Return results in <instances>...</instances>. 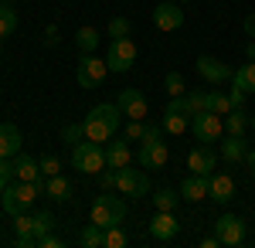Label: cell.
<instances>
[{"label":"cell","instance_id":"cell-1","mask_svg":"<svg viewBox=\"0 0 255 248\" xmlns=\"http://www.w3.org/2000/svg\"><path fill=\"white\" fill-rule=\"evenodd\" d=\"M41 194H44V180H17L14 177L0 194V208H3V214L14 218V214H24V211L34 208Z\"/></svg>","mask_w":255,"mask_h":248},{"label":"cell","instance_id":"cell-2","mask_svg":"<svg viewBox=\"0 0 255 248\" xmlns=\"http://www.w3.org/2000/svg\"><path fill=\"white\" fill-rule=\"evenodd\" d=\"M119 106L116 102H99V106H92L89 109V116H85V139H92V143H109L113 136H116L119 129Z\"/></svg>","mask_w":255,"mask_h":248},{"label":"cell","instance_id":"cell-3","mask_svg":"<svg viewBox=\"0 0 255 248\" xmlns=\"http://www.w3.org/2000/svg\"><path fill=\"white\" fill-rule=\"evenodd\" d=\"M160 133H163V126L146 123L143 139H139V150H136V160H139L143 170H163L167 160H170V150H167V143L160 139Z\"/></svg>","mask_w":255,"mask_h":248},{"label":"cell","instance_id":"cell-4","mask_svg":"<svg viewBox=\"0 0 255 248\" xmlns=\"http://www.w3.org/2000/svg\"><path fill=\"white\" fill-rule=\"evenodd\" d=\"M123 218H126V204L119 201L116 191H102L92 201V225L113 228V225H123Z\"/></svg>","mask_w":255,"mask_h":248},{"label":"cell","instance_id":"cell-5","mask_svg":"<svg viewBox=\"0 0 255 248\" xmlns=\"http://www.w3.org/2000/svg\"><path fill=\"white\" fill-rule=\"evenodd\" d=\"M72 167L79 173L99 177V170H106V150H102V143H92V139L75 143L72 146Z\"/></svg>","mask_w":255,"mask_h":248},{"label":"cell","instance_id":"cell-6","mask_svg":"<svg viewBox=\"0 0 255 248\" xmlns=\"http://www.w3.org/2000/svg\"><path fill=\"white\" fill-rule=\"evenodd\" d=\"M191 133L197 136V143H218L221 133H225V116L211 113V109H204V113H194L191 116Z\"/></svg>","mask_w":255,"mask_h":248},{"label":"cell","instance_id":"cell-7","mask_svg":"<svg viewBox=\"0 0 255 248\" xmlns=\"http://www.w3.org/2000/svg\"><path fill=\"white\" fill-rule=\"evenodd\" d=\"M163 133L180 136L184 129H191V109H187V96H170L167 109H163Z\"/></svg>","mask_w":255,"mask_h":248},{"label":"cell","instance_id":"cell-8","mask_svg":"<svg viewBox=\"0 0 255 248\" xmlns=\"http://www.w3.org/2000/svg\"><path fill=\"white\" fill-rule=\"evenodd\" d=\"M106 65H109V72L113 75H123V72H129L133 65H136V44L129 38H116L109 41V51H106Z\"/></svg>","mask_w":255,"mask_h":248},{"label":"cell","instance_id":"cell-9","mask_svg":"<svg viewBox=\"0 0 255 248\" xmlns=\"http://www.w3.org/2000/svg\"><path fill=\"white\" fill-rule=\"evenodd\" d=\"M116 191L126 194V197H146V191H150V177H146V170L143 167H119L116 170Z\"/></svg>","mask_w":255,"mask_h":248},{"label":"cell","instance_id":"cell-10","mask_svg":"<svg viewBox=\"0 0 255 248\" xmlns=\"http://www.w3.org/2000/svg\"><path fill=\"white\" fill-rule=\"evenodd\" d=\"M106 75H109V65H106V58H96V51L79 58L75 78H79L82 89H99V85L106 82Z\"/></svg>","mask_w":255,"mask_h":248},{"label":"cell","instance_id":"cell-11","mask_svg":"<svg viewBox=\"0 0 255 248\" xmlns=\"http://www.w3.org/2000/svg\"><path fill=\"white\" fill-rule=\"evenodd\" d=\"M215 235L221 245L235 248V245H245V238H249V228H245V221L238 218V214H221L215 221Z\"/></svg>","mask_w":255,"mask_h":248},{"label":"cell","instance_id":"cell-12","mask_svg":"<svg viewBox=\"0 0 255 248\" xmlns=\"http://www.w3.org/2000/svg\"><path fill=\"white\" fill-rule=\"evenodd\" d=\"M119 113L126 116V119H146V113H150V106H146V96L139 92V89H123L116 99Z\"/></svg>","mask_w":255,"mask_h":248},{"label":"cell","instance_id":"cell-13","mask_svg":"<svg viewBox=\"0 0 255 248\" xmlns=\"http://www.w3.org/2000/svg\"><path fill=\"white\" fill-rule=\"evenodd\" d=\"M215 163H218V153L211 150L208 143H197L194 150L187 153V167H191V173L211 177V173H215Z\"/></svg>","mask_w":255,"mask_h":248},{"label":"cell","instance_id":"cell-14","mask_svg":"<svg viewBox=\"0 0 255 248\" xmlns=\"http://www.w3.org/2000/svg\"><path fill=\"white\" fill-rule=\"evenodd\" d=\"M197 72H201V78H208L211 85L232 82V75H235V68H228L225 61H218V58H211V55H201V58H197Z\"/></svg>","mask_w":255,"mask_h":248},{"label":"cell","instance_id":"cell-15","mask_svg":"<svg viewBox=\"0 0 255 248\" xmlns=\"http://www.w3.org/2000/svg\"><path fill=\"white\" fill-rule=\"evenodd\" d=\"M177 231H180V221L174 218V211H157V214L150 218V235H153L157 242H174Z\"/></svg>","mask_w":255,"mask_h":248},{"label":"cell","instance_id":"cell-16","mask_svg":"<svg viewBox=\"0 0 255 248\" xmlns=\"http://www.w3.org/2000/svg\"><path fill=\"white\" fill-rule=\"evenodd\" d=\"M14 245L17 248H31L38 245V235H34V214L31 211H24V214H14Z\"/></svg>","mask_w":255,"mask_h":248},{"label":"cell","instance_id":"cell-17","mask_svg":"<svg viewBox=\"0 0 255 248\" xmlns=\"http://www.w3.org/2000/svg\"><path fill=\"white\" fill-rule=\"evenodd\" d=\"M208 197L218 201V204H228V201L235 197V180H232L228 173H211V177H208Z\"/></svg>","mask_w":255,"mask_h":248},{"label":"cell","instance_id":"cell-18","mask_svg":"<svg viewBox=\"0 0 255 248\" xmlns=\"http://www.w3.org/2000/svg\"><path fill=\"white\" fill-rule=\"evenodd\" d=\"M153 24H157L160 31H177L184 24V10L177 3H157L153 7Z\"/></svg>","mask_w":255,"mask_h":248},{"label":"cell","instance_id":"cell-19","mask_svg":"<svg viewBox=\"0 0 255 248\" xmlns=\"http://www.w3.org/2000/svg\"><path fill=\"white\" fill-rule=\"evenodd\" d=\"M129 160H133L129 139H126V136H123V139H116V136H113V139L106 143V167H116V170H119V167H126Z\"/></svg>","mask_w":255,"mask_h":248},{"label":"cell","instance_id":"cell-20","mask_svg":"<svg viewBox=\"0 0 255 248\" xmlns=\"http://www.w3.org/2000/svg\"><path fill=\"white\" fill-rule=\"evenodd\" d=\"M180 197H184L187 204H201V201L208 197V177H201V173L184 177V180H180Z\"/></svg>","mask_w":255,"mask_h":248},{"label":"cell","instance_id":"cell-21","mask_svg":"<svg viewBox=\"0 0 255 248\" xmlns=\"http://www.w3.org/2000/svg\"><path fill=\"white\" fill-rule=\"evenodd\" d=\"M20 143H24V136L14 123H0V156H17L20 153Z\"/></svg>","mask_w":255,"mask_h":248},{"label":"cell","instance_id":"cell-22","mask_svg":"<svg viewBox=\"0 0 255 248\" xmlns=\"http://www.w3.org/2000/svg\"><path fill=\"white\" fill-rule=\"evenodd\" d=\"M44 194H48L55 204H65V201L72 197V184H68V177H61V173L44 177Z\"/></svg>","mask_w":255,"mask_h":248},{"label":"cell","instance_id":"cell-23","mask_svg":"<svg viewBox=\"0 0 255 248\" xmlns=\"http://www.w3.org/2000/svg\"><path fill=\"white\" fill-rule=\"evenodd\" d=\"M245 153H249L245 136H232V133H228V139H221L218 156H221V160H228V163H238V160H245Z\"/></svg>","mask_w":255,"mask_h":248},{"label":"cell","instance_id":"cell-24","mask_svg":"<svg viewBox=\"0 0 255 248\" xmlns=\"http://www.w3.org/2000/svg\"><path fill=\"white\" fill-rule=\"evenodd\" d=\"M14 177H17V180H41L38 160L27 156V153H17V156H14Z\"/></svg>","mask_w":255,"mask_h":248},{"label":"cell","instance_id":"cell-25","mask_svg":"<svg viewBox=\"0 0 255 248\" xmlns=\"http://www.w3.org/2000/svg\"><path fill=\"white\" fill-rule=\"evenodd\" d=\"M75 48H79L82 55H92V51L99 48V31H96V27H89V24L79 27V31H75Z\"/></svg>","mask_w":255,"mask_h":248},{"label":"cell","instance_id":"cell-26","mask_svg":"<svg viewBox=\"0 0 255 248\" xmlns=\"http://www.w3.org/2000/svg\"><path fill=\"white\" fill-rule=\"evenodd\" d=\"M225 126H228L232 136H245V129H249V116L242 113V106H235L232 113L225 116Z\"/></svg>","mask_w":255,"mask_h":248},{"label":"cell","instance_id":"cell-27","mask_svg":"<svg viewBox=\"0 0 255 248\" xmlns=\"http://www.w3.org/2000/svg\"><path fill=\"white\" fill-rule=\"evenodd\" d=\"M79 242L85 248H102V245H106V228H99V225H92V221H89V228H82Z\"/></svg>","mask_w":255,"mask_h":248},{"label":"cell","instance_id":"cell-28","mask_svg":"<svg viewBox=\"0 0 255 248\" xmlns=\"http://www.w3.org/2000/svg\"><path fill=\"white\" fill-rule=\"evenodd\" d=\"M208 109H211V113H218V116H228L235 106H232V96H225V92L211 89V92H208Z\"/></svg>","mask_w":255,"mask_h":248},{"label":"cell","instance_id":"cell-29","mask_svg":"<svg viewBox=\"0 0 255 248\" xmlns=\"http://www.w3.org/2000/svg\"><path fill=\"white\" fill-rule=\"evenodd\" d=\"M17 31V14L10 3H0V38H10Z\"/></svg>","mask_w":255,"mask_h":248},{"label":"cell","instance_id":"cell-30","mask_svg":"<svg viewBox=\"0 0 255 248\" xmlns=\"http://www.w3.org/2000/svg\"><path fill=\"white\" fill-rule=\"evenodd\" d=\"M48 231H55V214L51 211H34V235H38V242L48 235Z\"/></svg>","mask_w":255,"mask_h":248},{"label":"cell","instance_id":"cell-31","mask_svg":"<svg viewBox=\"0 0 255 248\" xmlns=\"http://www.w3.org/2000/svg\"><path fill=\"white\" fill-rule=\"evenodd\" d=\"M177 197H180V194H174V187H160V191L153 194V208L157 211H174Z\"/></svg>","mask_w":255,"mask_h":248},{"label":"cell","instance_id":"cell-32","mask_svg":"<svg viewBox=\"0 0 255 248\" xmlns=\"http://www.w3.org/2000/svg\"><path fill=\"white\" fill-rule=\"evenodd\" d=\"M126 231H123V225H113V228H106V245L102 248H126Z\"/></svg>","mask_w":255,"mask_h":248},{"label":"cell","instance_id":"cell-33","mask_svg":"<svg viewBox=\"0 0 255 248\" xmlns=\"http://www.w3.org/2000/svg\"><path fill=\"white\" fill-rule=\"evenodd\" d=\"M38 167H41V177H55V173H61V160L55 153H44V156H38Z\"/></svg>","mask_w":255,"mask_h":248},{"label":"cell","instance_id":"cell-34","mask_svg":"<svg viewBox=\"0 0 255 248\" xmlns=\"http://www.w3.org/2000/svg\"><path fill=\"white\" fill-rule=\"evenodd\" d=\"M129 31H133V24H129L126 17H113V20H109V41L129 38Z\"/></svg>","mask_w":255,"mask_h":248},{"label":"cell","instance_id":"cell-35","mask_svg":"<svg viewBox=\"0 0 255 248\" xmlns=\"http://www.w3.org/2000/svg\"><path fill=\"white\" fill-rule=\"evenodd\" d=\"M61 139H65L68 146H75V143H82V139H85V126H82V123H68V126L61 129Z\"/></svg>","mask_w":255,"mask_h":248},{"label":"cell","instance_id":"cell-36","mask_svg":"<svg viewBox=\"0 0 255 248\" xmlns=\"http://www.w3.org/2000/svg\"><path fill=\"white\" fill-rule=\"evenodd\" d=\"M163 89H167V96H184V89H187L184 85V75L180 72H170V75L163 78Z\"/></svg>","mask_w":255,"mask_h":248},{"label":"cell","instance_id":"cell-37","mask_svg":"<svg viewBox=\"0 0 255 248\" xmlns=\"http://www.w3.org/2000/svg\"><path fill=\"white\" fill-rule=\"evenodd\" d=\"M187 109H191V116L204 113V109H208V92H191V96H187Z\"/></svg>","mask_w":255,"mask_h":248},{"label":"cell","instance_id":"cell-38","mask_svg":"<svg viewBox=\"0 0 255 248\" xmlns=\"http://www.w3.org/2000/svg\"><path fill=\"white\" fill-rule=\"evenodd\" d=\"M143 129H146L143 119H129V123H126V139H129V143H133V139H143Z\"/></svg>","mask_w":255,"mask_h":248},{"label":"cell","instance_id":"cell-39","mask_svg":"<svg viewBox=\"0 0 255 248\" xmlns=\"http://www.w3.org/2000/svg\"><path fill=\"white\" fill-rule=\"evenodd\" d=\"M99 184H102L106 191H116V167H106V170H99Z\"/></svg>","mask_w":255,"mask_h":248},{"label":"cell","instance_id":"cell-40","mask_svg":"<svg viewBox=\"0 0 255 248\" xmlns=\"http://www.w3.org/2000/svg\"><path fill=\"white\" fill-rule=\"evenodd\" d=\"M61 245H65V238H61V235H55V231H48V235L38 242V248H61Z\"/></svg>","mask_w":255,"mask_h":248},{"label":"cell","instance_id":"cell-41","mask_svg":"<svg viewBox=\"0 0 255 248\" xmlns=\"http://www.w3.org/2000/svg\"><path fill=\"white\" fill-rule=\"evenodd\" d=\"M44 44H48V48H55V44H58V27H55V24H51V27H48V31H44Z\"/></svg>","mask_w":255,"mask_h":248},{"label":"cell","instance_id":"cell-42","mask_svg":"<svg viewBox=\"0 0 255 248\" xmlns=\"http://www.w3.org/2000/svg\"><path fill=\"white\" fill-rule=\"evenodd\" d=\"M242 27H245V34H249V38H255V14H249V17H245V24H242Z\"/></svg>","mask_w":255,"mask_h":248},{"label":"cell","instance_id":"cell-43","mask_svg":"<svg viewBox=\"0 0 255 248\" xmlns=\"http://www.w3.org/2000/svg\"><path fill=\"white\" fill-rule=\"evenodd\" d=\"M221 242H218V235H211V238H201V248H218Z\"/></svg>","mask_w":255,"mask_h":248},{"label":"cell","instance_id":"cell-44","mask_svg":"<svg viewBox=\"0 0 255 248\" xmlns=\"http://www.w3.org/2000/svg\"><path fill=\"white\" fill-rule=\"evenodd\" d=\"M245 58H249V61H255V38L245 44Z\"/></svg>","mask_w":255,"mask_h":248},{"label":"cell","instance_id":"cell-45","mask_svg":"<svg viewBox=\"0 0 255 248\" xmlns=\"http://www.w3.org/2000/svg\"><path fill=\"white\" fill-rule=\"evenodd\" d=\"M245 163H249V167H252V173H255V150L245 153Z\"/></svg>","mask_w":255,"mask_h":248},{"label":"cell","instance_id":"cell-46","mask_svg":"<svg viewBox=\"0 0 255 248\" xmlns=\"http://www.w3.org/2000/svg\"><path fill=\"white\" fill-rule=\"evenodd\" d=\"M249 126H252V129H255V116H252V119H249Z\"/></svg>","mask_w":255,"mask_h":248},{"label":"cell","instance_id":"cell-47","mask_svg":"<svg viewBox=\"0 0 255 248\" xmlns=\"http://www.w3.org/2000/svg\"><path fill=\"white\" fill-rule=\"evenodd\" d=\"M3 187H7V184H0V194H3Z\"/></svg>","mask_w":255,"mask_h":248},{"label":"cell","instance_id":"cell-48","mask_svg":"<svg viewBox=\"0 0 255 248\" xmlns=\"http://www.w3.org/2000/svg\"><path fill=\"white\" fill-rule=\"evenodd\" d=\"M0 3H10V0H0Z\"/></svg>","mask_w":255,"mask_h":248},{"label":"cell","instance_id":"cell-49","mask_svg":"<svg viewBox=\"0 0 255 248\" xmlns=\"http://www.w3.org/2000/svg\"><path fill=\"white\" fill-rule=\"evenodd\" d=\"M0 214H3V208H0Z\"/></svg>","mask_w":255,"mask_h":248},{"label":"cell","instance_id":"cell-50","mask_svg":"<svg viewBox=\"0 0 255 248\" xmlns=\"http://www.w3.org/2000/svg\"><path fill=\"white\" fill-rule=\"evenodd\" d=\"M184 3H187V0H184Z\"/></svg>","mask_w":255,"mask_h":248},{"label":"cell","instance_id":"cell-51","mask_svg":"<svg viewBox=\"0 0 255 248\" xmlns=\"http://www.w3.org/2000/svg\"><path fill=\"white\" fill-rule=\"evenodd\" d=\"M0 41H3V38H0Z\"/></svg>","mask_w":255,"mask_h":248}]
</instances>
